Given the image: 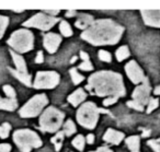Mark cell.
Returning <instances> with one entry per match:
<instances>
[{
	"label": "cell",
	"instance_id": "cell-1",
	"mask_svg": "<svg viewBox=\"0 0 160 152\" xmlns=\"http://www.w3.org/2000/svg\"><path fill=\"white\" fill-rule=\"evenodd\" d=\"M123 31L124 29L114 21L98 20L81 33V38L93 45H112L120 41Z\"/></svg>",
	"mask_w": 160,
	"mask_h": 152
},
{
	"label": "cell",
	"instance_id": "cell-2",
	"mask_svg": "<svg viewBox=\"0 0 160 152\" xmlns=\"http://www.w3.org/2000/svg\"><path fill=\"white\" fill-rule=\"evenodd\" d=\"M86 89L92 91L99 96H123L125 94V88L123 78L121 75L112 71L96 72L89 78V83Z\"/></svg>",
	"mask_w": 160,
	"mask_h": 152
},
{
	"label": "cell",
	"instance_id": "cell-3",
	"mask_svg": "<svg viewBox=\"0 0 160 152\" xmlns=\"http://www.w3.org/2000/svg\"><path fill=\"white\" fill-rule=\"evenodd\" d=\"M100 112L108 113L107 110L98 108L94 103L87 102V103H85L78 110L77 119L80 125H82L83 127L89 128V129H93L96 127L97 123H98L99 113Z\"/></svg>",
	"mask_w": 160,
	"mask_h": 152
},
{
	"label": "cell",
	"instance_id": "cell-4",
	"mask_svg": "<svg viewBox=\"0 0 160 152\" xmlns=\"http://www.w3.org/2000/svg\"><path fill=\"white\" fill-rule=\"evenodd\" d=\"M13 140L22 152H30L32 148H38L42 145L40 137L30 129H19L14 131Z\"/></svg>",
	"mask_w": 160,
	"mask_h": 152
},
{
	"label": "cell",
	"instance_id": "cell-5",
	"mask_svg": "<svg viewBox=\"0 0 160 152\" xmlns=\"http://www.w3.org/2000/svg\"><path fill=\"white\" fill-rule=\"evenodd\" d=\"M64 113L56 110L55 107H48L45 110L40 118V127L43 131L55 132L59 129L64 120Z\"/></svg>",
	"mask_w": 160,
	"mask_h": 152
},
{
	"label": "cell",
	"instance_id": "cell-6",
	"mask_svg": "<svg viewBox=\"0 0 160 152\" xmlns=\"http://www.w3.org/2000/svg\"><path fill=\"white\" fill-rule=\"evenodd\" d=\"M8 44L19 53H27L33 48L34 36L29 30H18L10 36Z\"/></svg>",
	"mask_w": 160,
	"mask_h": 152
},
{
	"label": "cell",
	"instance_id": "cell-7",
	"mask_svg": "<svg viewBox=\"0 0 160 152\" xmlns=\"http://www.w3.org/2000/svg\"><path fill=\"white\" fill-rule=\"evenodd\" d=\"M47 100L45 94H38L33 96L22 108L20 110L21 117H35L42 112L44 106L47 104Z\"/></svg>",
	"mask_w": 160,
	"mask_h": 152
},
{
	"label": "cell",
	"instance_id": "cell-8",
	"mask_svg": "<svg viewBox=\"0 0 160 152\" xmlns=\"http://www.w3.org/2000/svg\"><path fill=\"white\" fill-rule=\"evenodd\" d=\"M57 21L59 20L54 18V17L47 16L44 13H38L32 17L31 19H29L27 22H24V27H36V29L42 30V31H47V30L52 29Z\"/></svg>",
	"mask_w": 160,
	"mask_h": 152
},
{
	"label": "cell",
	"instance_id": "cell-9",
	"mask_svg": "<svg viewBox=\"0 0 160 152\" xmlns=\"http://www.w3.org/2000/svg\"><path fill=\"white\" fill-rule=\"evenodd\" d=\"M59 82V75L54 71H40L34 81L35 89H53Z\"/></svg>",
	"mask_w": 160,
	"mask_h": 152
},
{
	"label": "cell",
	"instance_id": "cell-10",
	"mask_svg": "<svg viewBox=\"0 0 160 152\" xmlns=\"http://www.w3.org/2000/svg\"><path fill=\"white\" fill-rule=\"evenodd\" d=\"M144 83L140 86L135 89V91L133 92V101L136 103L140 104L142 106L146 105L149 101V94H150V86H149V81L147 78H145Z\"/></svg>",
	"mask_w": 160,
	"mask_h": 152
},
{
	"label": "cell",
	"instance_id": "cell-11",
	"mask_svg": "<svg viewBox=\"0 0 160 152\" xmlns=\"http://www.w3.org/2000/svg\"><path fill=\"white\" fill-rule=\"evenodd\" d=\"M125 71H126L127 76H128V78L131 79V81L135 84L139 83V82H142V80L145 79L142 70L137 65V62L134 61V60L129 61L128 64L125 66Z\"/></svg>",
	"mask_w": 160,
	"mask_h": 152
},
{
	"label": "cell",
	"instance_id": "cell-12",
	"mask_svg": "<svg viewBox=\"0 0 160 152\" xmlns=\"http://www.w3.org/2000/svg\"><path fill=\"white\" fill-rule=\"evenodd\" d=\"M140 12L146 24L160 27V10H142Z\"/></svg>",
	"mask_w": 160,
	"mask_h": 152
},
{
	"label": "cell",
	"instance_id": "cell-13",
	"mask_svg": "<svg viewBox=\"0 0 160 152\" xmlns=\"http://www.w3.org/2000/svg\"><path fill=\"white\" fill-rule=\"evenodd\" d=\"M60 42H62V38H60V36L58 34L48 33L44 36V47L51 54L55 53L57 51Z\"/></svg>",
	"mask_w": 160,
	"mask_h": 152
},
{
	"label": "cell",
	"instance_id": "cell-14",
	"mask_svg": "<svg viewBox=\"0 0 160 152\" xmlns=\"http://www.w3.org/2000/svg\"><path fill=\"white\" fill-rule=\"evenodd\" d=\"M12 56V59L14 61V65L17 67V70H14V72L19 73V75H28V69H27V64H25L24 59L22 56L18 55L14 51H10Z\"/></svg>",
	"mask_w": 160,
	"mask_h": 152
},
{
	"label": "cell",
	"instance_id": "cell-15",
	"mask_svg": "<svg viewBox=\"0 0 160 152\" xmlns=\"http://www.w3.org/2000/svg\"><path fill=\"white\" fill-rule=\"evenodd\" d=\"M103 139L107 142L113 143V145H118L124 139V134L120 131H116L114 129H108L104 137H103Z\"/></svg>",
	"mask_w": 160,
	"mask_h": 152
},
{
	"label": "cell",
	"instance_id": "cell-16",
	"mask_svg": "<svg viewBox=\"0 0 160 152\" xmlns=\"http://www.w3.org/2000/svg\"><path fill=\"white\" fill-rule=\"evenodd\" d=\"M93 23V18L92 16L87 13H81L78 17V20L76 21V27L81 30H87L90 25Z\"/></svg>",
	"mask_w": 160,
	"mask_h": 152
},
{
	"label": "cell",
	"instance_id": "cell-17",
	"mask_svg": "<svg viewBox=\"0 0 160 152\" xmlns=\"http://www.w3.org/2000/svg\"><path fill=\"white\" fill-rule=\"evenodd\" d=\"M86 97H87V94L83 92L82 89H78L77 91H75L72 94H70L68 96V102L71 104V105L78 106L81 102L85 101Z\"/></svg>",
	"mask_w": 160,
	"mask_h": 152
},
{
	"label": "cell",
	"instance_id": "cell-18",
	"mask_svg": "<svg viewBox=\"0 0 160 152\" xmlns=\"http://www.w3.org/2000/svg\"><path fill=\"white\" fill-rule=\"evenodd\" d=\"M18 107V102L17 99H1L0 101V110H14Z\"/></svg>",
	"mask_w": 160,
	"mask_h": 152
},
{
	"label": "cell",
	"instance_id": "cell-19",
	"mask_svg": "<svg viewBox=\"0 0 160 152\" xmlns=\"http://www.w3.org/2000/svg\"><path fill=\"white\" fill-rule=\"evenodd\" d=\"M126 145L129 148V150H132V152L138 151V149H139V137L137 136L128 137L126 139Z\"/></svg>",
	"mask_w": 160,
	"mask_h": 152
},
{
	"label": "cell",
	"instance_id": "cell-20",
	"mask_svg": "<svg viewBox=\"0 0 160 152\" xmlns=\"http://www.w3.org/2000/svg\"><path fill=\"white\" fill-rule=\"evenodd\" d=\"M9 70H10V72H11L12 75H13L14 77L19 80V81H21L22 83H24L25 86H31V76H30L29 73H28V75H19V73L14 72L13 69L9 68Z\"/></svg>",
	"mask_w": 160,
	"mask_h": 152
},
{
	"label": "cell",
	"instance_id": "cell-21",
	"mask_svg": "<svg viewBox=\"0 0 160 152\" xmlns=\"http://www.w3.org/2000/svg\"><path fill=\"white\" fill-rule=\"evenodd\" d=\"M116 59L118 61H123L124 59H126L129 56V51L127 48V46H122L116 51Z\"/></svg>",
	"mask_w": 160,
	"mask_h": 152
},
{
	"label": "cell",
	"instance_id": "cell-22",
	"mask_svg": "<svg viewBox=\"0 0 160 152\" xmlns=\"http://www.w3.org/2000/svg\"><path fill=\"white\" fill-rule=\"evenodd\" d=\"M62 139H64V131H60V132H57L55 136L52 138V142L55 145V149L56 151H59L60 148H62Z\"/></svg>",
	"mask_w": 160,
	"mask_h": 152
},
{
	"label": "cell",
	"instance_id": "cell-23",
	"mask_svg": "<svg viewBox=\"0 0 160 152\" xmlns=\"http://www.w3.org/2000/svg\"><path fill=\"white\" fill-rule=\"evenodd\" d=\"M59 30H60V33L64 36H66V37L72 35V30H71L70 25H69L68 22H66V21H62V22H60Z\"/></svg>",
	"mask_w": 160,
	"mask_h": 152
},
{
	"label": "cell",
	"instance_id": "cell-24",
	"mask_svg": "<svg viewBox=\"0 0 160 152\" xmlns=\"http://www.w3.org/2000/svg\"><path fill=\"white\" fill-rule=\"evenodd\" d=\"M73 132H76V126L71 119H68L64 125V134H66V136H71Z\"/></svg>",
	"mask_w": 160,
	"mask_h": 152
},
{
	"label": "cell",
	"instance_id": "cell-25",
	"mask_svg": "<svg viewBox=\"0 0 160 152\" xmlns=\"http://www.w3.org/2000/svg\"><path fill=\"white\" fill-rule=\"evenodd\" d=\"M71 143H72L73 147H75L76 149L79 150V151H82V150L85 149V138H83L81 135L76 137Z\"/></svg>",
	"mask_w": 160,
	"mask_h": 152
},
{
	"label": "cell",
	"instance_id": "cell-26",
	"mask_svg": "<svg viewBox=\"0 0 160 152\" xmlns=\"http://www.w3.org/2000/svg\"><path fill=\"white\" fill-rule=\"evenodd\" d=\"M69 72H70V76H71V80H72V82L75 84L80 83V82H81L83 80V76L79 75V73H78V71H77V69H76V68L70 69V71H69Z\"/></svg>",
	"mask_w": 160,
	"mask_h": 152
},
{
	"label": "cell",
	"instance_id": "cell-27",
	"mask_svg": "<svg viewBox=\"0 0 160 152\" xmlns=\"http://www.w3.org/2000/svg\"><path fill=\"white\" fill-rule=\"evenodd\" d=\"M10 130H11V126L9 125L8 123H5L2 124V125L0 126V138H7L8 136H9V132Z\"/></svg>",
	"mask_w": 160,
	"mask_h": 152
},
{
	"label": "cell",
	"instance_id": "cell-28",
	"mask_svg": "<svg viewBox=\"0 0 160 152\" xmlns=\"http://www.w3.org/2000/svg\"><path fill=\"white\" fill-rule=\"evenodd\" d=\"M8 24H9V19H8L7 17L0 16V38L2 37Z\"/></svg>",
	"mask_w": 160,
	"mask_h": 152
},
{
	"label": "cell",
	"instance_id": "cell-29",
	"mask_svg": "<svg viewBox=\"0 0 160 152\" xmlns=\"http://www.w3.org/2000/svg\"><path fill=\"white\" fill-rule=\"evenodd\" d=\"M99 58H100L102 61H105V62H110L111 61V54L107 51H99Z\"/></svg>",
	"mask_w": 160,
	"mask_h": 152
},
{
	"label": "cell",
	"instance_id": "cell-30",
	"mask_svg": "<svg viewBox=\"0 0 160 152\" xmlns=\"http://www.w3.org/2000/svg\"><path fill=\"white\" fill-rule=\"evenodd\" d=\"M3 91H5L7 97H9V99H16V91H14V89L12 86H3Z\"/></svg>",
	"mask_w": 160,
	"mask_h": 152
},
{
	"label": "cell",
	"instance_id": "cell-31",
	"mask_svg": "<svg viewBox=\"0 0 160 152\" xmlns=\"http://www.w3.org/2000/svg\"><path fill=\"white\" fill-rule=\"evenodd\" d=\"M158 105H159V101H158L157 99H151L150 101H149V104H148V107H147V113H151L153 110H156V108L158 107Z\"/></svg>",
	"mask_w": 160,
	"mask_h": 152
},
{
	"label": "cell",
	"instance_id": "cell-32",
	"mask_svg": "<svg viewBox=\"0 0 160 152\" xmlns=\"http://www.w3.org/2000/svg\"><path fill=\"white\" fill-rule=\"evenodd\" d=\"M79 68L81 69V70H85V71H90L93 69V66H92V64L89 61H82V64L80 65Z\"/></svg>",
	"mask_w": 160,
	"mask_h": 152
},
{
	"label": "cell",
	"instance_id": "cell-33",
	"mask_svg": "<svg viewBox=\"0 0 160 152\" xmlns=\"http://www.w3.org/2000/svg\"><path fill=\"white\" fill-rule=\"evenodd\" d=\"M160 140H150L148 141V145L155 150V152H160Z\"/></svg>",
	"mask_w": 160,
	"mask_h": 152
},
{
	"label": "cell",
	"instance_id": "cell-34",
	"mask_svg": "<svg viewBox=\"0 0 160 152\" xmlns=\"http://www.w3.org/2000/svg\"><path fill=\"white\" fill-rule=\"evenodd\" d=\"M127 105H128L131 108H134V110H144V106H142L140 104L136 103V102H134V101L127 102Z\"/></svg>",
	"mask_w": 160,
	"mask_h": 152
},
{
	"label": "cell",
	"instance_id": "cell-35",
	"mask_svg": "<svg viewBox=\"0 0 160 152\" xmlns=\"http://www.w3.org/2000/svg\"><path fill=\"white\" fill-rule=\"evenodd\" d=\"M118 97L116 96H109L108 99H105L104 101H103V105L104 106H109V105H112V104H114L116 101H118Z\"/></svg>",
	"mask_w": 160,
	"mask_h": 152
},
{
	"label": "cell",
	"instance_id": "cell-36",
	"mask_svg": "<svg viewBox=\"0 0 160 152\" xmlns=\"http://www.w3.org/2000/svg\"><path fill=\"white\" fill-rule=\"evenodd\" d=\"M11 150V145H7V143H3V145H0V152H10Z\"/></svg>",
	"mask_w": 160,
	"mask_h": 152
},
{
	"label": "cell",
	"instance_id": "cell-37",
	"mask_svg": "<svg viewBox=\"0 0 160 152\" xmlns=\"http://www.w3.org/2000/svg\"><path fill=\"white\" fill-rule=\"evenodd\" d=\"M44 61V56H43V51H38V55H36L35 58V62L36 64H42Z\"/></svg>",
	"mask_w": 160,
	"mask_h": 152
},
{
	"label": "cell",
	"instance_id": "cell-38",
	"mask_svg": "<svg viewBox=\"0 0 160 152\" xmlns=\"http://www.w3.org/2000/svg\"><path fill=\"white\" fill-rule=\"evenodd\" d=\"M80 57H81V59H82L83 61H89V56H88V54L85 53V51H80Z\"/></svg>",
	"mask_w": 160,
	"mask_h": 152
},
{
	"label": "cell",
	"instance_id": "cell-39",
	"mask_svg": "<svg viewBox=\"0 0 160 152\" xmlns=\"http://www.w3.org/2000/svg\"><path fill=\"white\" fill-rule=\"evenodd\" d=\"M91 152H112V150L109 149L108 147H101L97 151H91Z\"/></svg>",
	"mask_w": 160,
	"mask_h": 152
},
{
	"label": "cell",
	"instance_id": "cell-40",
	"mask_svg": "<svg viewBox=\"0 0 160 152\" xmlns=\"http://www.w3.org/2000/svg\"><path fill=\"white\" fill-rule=\"evenodd\" d=\"M87 142L90 143V145L94 142V136H93V135H88V137H87Z\"/></svg>",
	"mask_w": 160,
	"mask_h": 152
},
{
	"label": "cell",
	"instance_id": "cell-41",
	"mask_svg": "<svg viewBox=\"0 0 160 152\" xmlns=\"http://www.w3.org/2000/svg\"><path fill=\"white\" fill-rule=\"evenodd\" d=\"M45 12L52 14V16H56V14L59 13V10H45Z\"/></svg>",
	"mask_w": 160,
	"mask_h": 152
},
{
	"label": "cell",
	"instance_id": "cell-42",
	"mask_svg": "<svg viewBox=\"0 0 160 152\" xmlns=\"http://www.w3.org/2000/svg\"><path fill=\"white\" fill-rule=\"evenodd\" d=\"M76 14H77V13H76V11H72V10H70V11L67 12L66 16L67 17H73V16H76Z\"/></svg>",
	"mask_w": 160,
	"mask_h": 152
},
{
	"label": "cell",
	"instance_id": "cell-43",
	"mask_svg": "<svg viewBox=\"0 0 160 152\" xmlns=\"http://www.w3.org/2000/svg\"><path fill=\"white\" fill-rule=\"evenodd\" d=\"M150 135V130H144L142 131V137H148Z\"/></svg>",
	"mask_w": 160,
	"mask_h": 152
},
{
	"label": "cell",
	"instance_id": "cell-44",
	"mask_svg": "<svg viewBox=\"0 0 160 152\" xmlns=\"http://www.w3.org/2000/svg\"><path fill=\"white\" fill-rule=\"evenodd\" d=\"M153 92H155V94L160 95V86H157V88L155 89V91H153Z\"/></svg>",
	"mask_w": 160,
	"mask_h": 152
},
{
	"label": "cell",
	"instance_id": "cell-45",
	"mask_svg": "<svg viewBox=\"0 0 160 152\" xmlns=\"http://www.w3.org/2000/svg\"><path fill=\"white\" fill-rule=\"evenodd\" d=\"M12 11H16V12H22L24 9H18V8H12Z\"/></svg>",
	"mask_w": 160,
	"mask_h": 152
},
{
	"label": "cell",
	"instance_id": "cell-46",
	"mask_svg": "<svg viewBox=\"0 0 160 152\" xmlns=\"http://www.w3.org/2000/svg\"><path fill=\"white\" fill-rule=\"evenodd\" d=\"M76 59H77V58H76V57H73V58H72V59H71V62L76 61Z\"/></svg>",
	"mask_w": 160,
	"mask_h": 152
},
{
	"label": "cell",
	"instance_id": "cell-47",
	"mask_svg": "<svg viewBox=\"0 0 160 152\" xmlns=\"http://www.w3.org/2000/svg\"><path fill=\"white\" fill-rule=\"evenodd\" d=\"M0 101H1V97H0Z\"/></svg>",
	"mask_w": 160,
	"mask_h": 152
},
{
	"label": "cell",
	"instance_id": "cell-48",
	"mask_svg": "<svg viewBox=\"0 0 160 152\" xmlns=\"http://www.w3.org/2000/svg\"><path fill=\"white\" fill-rule=\"evenodd\" d=\"M134 152H138V151H134Z\"/></svg>",
	"mask_w": 160,
	"mask_h": 152
}]
</instances>
